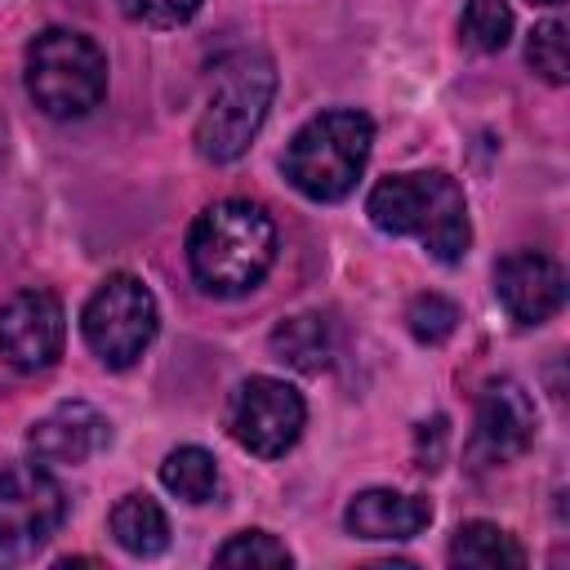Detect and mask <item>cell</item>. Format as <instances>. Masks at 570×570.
<instances>
[{
    "instance_id": "6da1fadb",
    "label": "cell",
    "mask_w": 570,
    "mask_h": 570,
    "mask_svg": "<svg viewBox=\"0 0 570 570\" xmlns=\"http://www.w3.org/2000/svg\"><path fill=\"white\" fill-rule=\"evenodd\" d=\"M187 263L209 294H249L276 263V223L254 200H214L187 232Z\"/></svg>"
},
{
    "instance_id": "7a4b0ae2",
    "label": "cell",
    "mask_w": 570,
    "mask_h": 570,
    "mask_svg": "<svg viewBox=\"0 0 570 570\" xmlns=\"http://www.w3.org/2000/svg\"><path fill=\"white\" fill-rule=\"evenodd\" d=\"M365 214L387 236H414L436 263H459L472 245L463 187L441 169L379 178L365 196Z\"/></svg>"
},
{
    "instance_id": "3957f363",
    "label": "cell",
    "mask_w": 570,
    "mask_h": 570,
    "mask_svg": "<svg viewBox=\"0 0 570 570\" xmlns=\"http://www.w3.org/2000/svg\"><path fill=\"white\" fill-rule=\"evenodd\" d=\"M272 94H276V67H272L267 53L236 49V53L218 58L205 111L196 120V151L214 165H227V160L245 156L254 134L267 120Z\"/></svg>"
},
{
    "instance_id": "277c9868",
    "label": "cell",
    "mask_w": 570,
    "mask_h": 570,
    "mask_svg": "<svg viewBox=\"0 0 570 570\" xmlns=\"http://www.w3.org/2000/svg\"><path fill=\"white\" fill-rule=\"evenodd\" d=\"M370 142H374V120L365 111L334 107L312 116L285 142L281 169L307 200H343L365 174Z\"/></svg>"
},
{
    "instance_id": "5b68a950",
    "label": "cell",
    "mask_w": 570,
    "mask_h": 570,
    "mask_svg": "<svg viewBox=\"0 0 570 570\" xmlns=\"http://www.w3.org/2000/svg\"><path fill=\"white\" fill-rule=\"evenodd\" d=\"M27 94L53 120L89 116L107 94V53L67 27H49L27 49Z\"/></svg>"
},
{
    "instance_id": "8992f818",
    "label": "cell",
    "mask_w": 570,
    "mask_h": 570,
    "mask_svg": "<svg viewBox=\"0 0 570 570\" xmlns=\"http://www.w3.org/2000/svg\"><path fill=\"white\" fill-rule=\"evenodd\" d=\"M156 325H160L156 294L129 272L107 276L80 312V334H85L89 352L111 370H129L151 347Z\"/></svg>"
},
{
    "instance_id": "52a82bcc",
    "label": "cell",
    "mask_w": 570,
    "mask_h": 570,
    "mask_svg": "<svg viewBox=\"0 0 570 570\" xmlns=\"http://www.w3.org/2000/svg\"><path fill=\"white\" fill-rule=\"evenodd\" d=\"M67 521V490L49 463H9L0 472V566L31 561Z\"/></svg>"
},
{
    "instance_id": "ba28073f",
    "label": "cell",
    "mask_w": 570,
    "mask_h": 570,
    "mask_svg": "<svg viewBox=\"0 0 570 570\" xmlns=\"http://www.w3.org/2000/svg\"><path fill=\"white\" fill-rule=\"evenodd\" d=\"M303 423H307V405L298 387L272 374H249L227 401L232 441L258 459H281L285 450H294V441L303 436Z\"/></svg>"
},
{
    "instance_id": "9c48e42d",
    "label": "cell",
    "mask_w": 570,
    "mask_h": 570,
    "mask_svg": "<svg viewBox=\"0 0 570 570\" xmlns=\"http://www.w3.org/2000/svg\"><path fill=\"white\" fill-rule=\"evenodd\" d=\"M67 343V316L58 294L49 289H18L4 307H0V356L22 370H49L62 356Z\"/></svg>"
},
{
    "instance_id": "30bf717a",
    "label": "cell",
    "mask_w": 570,
    "mask_h": 570,
    "mask_svg": "<svg viewBox=\"0 0 570 570\" xmlns=\"http://www.w3.org/2000/svg\"><path fill=\"white\" fill-rule=\"evenodd\" d=\"M534 401L517 379H494L485 383L476 401V428H472V459L476 463H512L534 445Z\"/></svg>"
},
{
    "instance_id": "8fae6325",
    "label": "cell",
    "mask_w": 570,
    "mask_h": 570,
    "mask_svg": "<svg viewBox=\"0 0 570 570\" xmlns=\"http://www.w3.org/2000/svg\"><path fill=\"white\" fill-rule=\"evenodd\" d=\"M494 294L517 325H543L566 303V272L539 249H512L494 263Z\"/></svg>"
},
{
    "instance_id": "7c38bea8",
    "label": "cell",
    "mask_w": 570,
    "mask_h": 570,
    "mask_svg": "<svg viewBox=\"0 0 570 570\" xmlns=\"http://www.w3.org/2000/svg\"><path fill=\"white\" fill-rule=\"evenodd\" d=\"M107 445H111V423L89 401H62L45 419H36L27 432L31 459H40L49 468H76V463L102 454Z\"/></svg>"
},
{
    "instance_id": "4fadbf2b",
    "label": "cell",
    "mask_w": 570,
    "mask_h": 570,
    "mask_svg": "<svg viewBox=\"0 0 570 570\" xmlns=\"http://www.w3.org/2000/svg\"><path fill=\"white\" fill-rule=\"evenodd\" d=\"M343 521L356 539H414L432 521V503L401 490H361Z\"/></svg>"
},
{
    "instance_id": "5bb4252c",
    "label": "cell",
    "mask_w": 570,
    "mask_h": 570,
    "mask_svg": "<svg viewBox=\"0 0 570 570\" xmlns=\"http://www.w3.org/2000/svg\"><path fill=\"white\" fill-rule=\"evenodd\" d=\"M272 356L285 361L289 370L298 374H321L334 356V334H330V321L316 316V312H298V316H285L272 338H267Z\"/></svg>"
},
{
    "instance_id": "9a60e30c",
    "label": "cell",
    "mask_w": 570,
    "mask_h": 570,
    "mask_svg": "<svg viewBox=\"0 0 570 570\" xmlns=\"http://www.w3.org/2000/svg\"><path fill=\"white\" fill-rule=\"evenodd\" d=\"M107 530L129 557H160L169 548V517L151 494H125L111 508Z\"/></svg>"
},
{
    "instance_id": "2e32d148",
    "label": "cell",
    "mask_w": 570,
    "mask_h": 570,
    "mask_svg": "<svg viewBox=\"0 0 570 570\" xmlns=\"http://www.w3.org/2000/svg\"><path fill=\"white\" fill-rule=\"evenodd\" d=\"M450 566H481V570H503V566H525V548L499 530L494 521H463L450 539Z\"/></svg>"
},
{
    "instance_id": "e0dca14e",
    "label": "cell",
    "mask_w": 570,
    "mask_h": 570,
    "mask_svg": "<svg viewBox=\"0 0 570 570\" xmlns=\"http://www.w3.org/2000/svg\"><path fill=\"white\" fill-rule=\"evenodd\" d=\"M160 485L183 503H209L218 494V463L200 445H178L160 463Z\"/></svg>"
},
{
    "instance_id": "ac0fdd59",
    "label": "cell",
    "mask_w": 570,
    "mask_h": 570,
    "mask_svg": "<svg viewBox=\"0 0 570 570\" xmlns=\"http://www.w3.org/2000/svg\"><path fill=\"white\" fill-rule=\"evenodd\" d=\"M459 36L476 53H499L508 45V36H512V9H508V0H468L463 4V18H459Z\"/></svg>"
},
{
    "instance_id": "d6986e66",
    "label": "cell",
    "mask_w": 570,
    "mask_h": 570,
    "mask_svg": "<svg viewBox=\"0 0 570 570\" xmlns=\"http://www.w3.org/2000/svg\"><path fill=\"white\" fill-rule=\"evenodd\" d=\"M525 58H530V67L548 80V85H566V76H570V49H566V22H557V18H548V22H539L534 31H530V45H525Z\"/></svg>"
},
{
    "instance_id": "ffe728a7",
    "label": "cell",
    "mask_w": 570,
    "mask_h": 570,
    "mask_svg": "<svg viewBox=\"0 0 570 570\" xmlns=\"http://www.w3.org/2000/svg\"><path fill=\"white\" fill-rule=\"evenodd\" d=\"M214 561L218 566H289L294 552L267 530H240L214 552Z\"/></svg>"
},
{
    "instance_id": "44dd1931",
    "label": "cell",
    "mask_w": 570,
    "mask_h": 570,
    "mask_svg": "<svg viewBox=\"0 0 570 570\" xmlns=\"http://www.w3.org/2000/svg\"><path fill=\"white\" fill-rule=\"evenodd\" d=\"M405 325L419 343H445L459 325V307L445 298V294H414L410 307H405Z\"/></svg>"
},
{
    "instance_id": "7402d4cb",
    "label": "cell",
    "mask_w": 570,
    "mask_h": 570,
    "mask_svg": "<svg viewBox=\"0 0 570 570\" xmlns=\"http://www.w3.org/2000/svg\"><path fill=\"white\" fill-rule=\"evenodd\" d=\"M125 18L142 27H183L200 13V0H116Z\"/></svg>"
},
{
    "instance_id": "603a6c76",
    "label": "cell",
    "mask_w": 570,
    "mask_h": 570,
    "mask_svg": "<svg viewBox=\"0 0 570 570\" xmlns=\"http://www.w3.org/2000/svg\"><path fill=\"white\" fill-rule=\"evenodd\" d=\"M534 4H561V0H534Z\"/></svg>"
}]
</instances>
